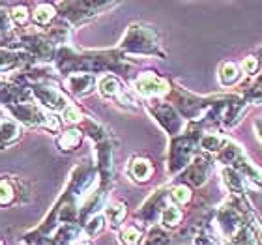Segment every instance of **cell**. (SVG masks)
I'll list each match as a JSON object with an SVG mask.
<instances>
[{
  "label": "cell",
  "instance_id": "6da1fadb",
  "mask_svg": "<svg viewBox=\"0 0 262 245\" xmlns=\"http://www.w3.org/2000/svg\"><path fill=\"white\" fill-rule=\"evenodd\" d=\"M58 70L71 73L73 71H82V73H96L103 70H115V71H126L127 65L122 64V55L116 51H101V53H73L70 49L58 51L56 58Z\"/></svg>",
  "mask_w": 262,
  "mask_h": 245
},
{
  "label": "cell",
  "instance_id": "7a4b0ae2",
  "mask_svg": "<svg viewBox=\"0 0 262 245\" xmlns=\"http://www.w3.org/2000/svg\"><path fill=\"white\" fill-rule=\"evenodd\" d=\"M215 161H219L223 167H230L236 172H240L253 185V189H262V169L247 155L246 150L236 141L227 139L221 152L215 155Z\"/></svg>",
  "mask_w": 262,
  "mask_h": 245
},
{
  "label": "cell",
  "instance_id": "3957f363",
  "mask_svg": "<svg viewBox=\"0 0 262 245\" xmlns=\"http://www.w3.org/2000/svg\"><path fill=\"white\" fill-rule=\"evenodd\" d=\"M120 49L131 53V55H146L158 56V58L167 56L165 51L161 49V45H159L158 32L152 27H146V25H131L126 38L122 39Z\"/></svg>",
  "mask_w": 262,
  "mask_h": 245
},
{
  "label": "cell",
  "instance_id": "277c9868",
  "mask_svg": "<svg viewBox=\"0 0 262 245\" xmlns=\"http://www.w3.org/2000/svg\"><path fill=\"white\" fill-rule=\"evenodd\" d=\"M146 107H148V110L152 113L154 118H156V122L169 133L170 139L182 135V133L187 129V122L184 120L180 116V113H178L170 103H167V101H161V99H148Z\"/></svg>",
  "mask_w": 262,
  "mask_h": 245
},
{
  "label": "cell",
  "instance_id": "5b68a950",
  "mask_svg": "<svg viewBox=\"0 0 262 245\" xmlns=\"http://www.w3.org/2000/svg\"><path fill=\"white\" fill-rule=\"evenodd\" d=\"M215 169V161H213V155H208V153H199L195 159H193V163L187 167L180 176H178V180L176 184H184L187 187H202V185L206 184L210 174L213 172Z\"/></svg>",
  "mask_w": 262,
  "mask_h": 245
},
{
  "label": "cell",
  "instance_id": "8992f818",
  "mask_svg": "<svg viewBox=\"0 0 262 245\" xmlns=\"http://www.w3.org/2000/svg\"><path fill=\"white\" fill-rule=\"evenodd\" d=\"M133 88L148 99H161L169 96L170 82L154 71H144L133 81Z\"/></svg>",
  "mask_w": 262,
  "mask_h": 245
},
{
  "label": "cell",
  "instance_id": "52a82bcc",
  "mask_svg": "<svg viewBox=\"0 0 262 245\" xmlns=\"http://www.w3.org/2000/svg\"><path fill=\"white\" fill-rule=\"evenodd\" d=\"M169 202H170L169 187H159V189L154 191L152 196L137 212V219H142L144 225H154L158 221V217H161V212H163V208Z\"/></svg>",
  "mask_w": 262,
  "mask_h": 245
},
{
  "label": "cell",
  "instance_id": "ba28073f",
  "mask_svg": "<svg viewBox=\"0 0 262 245\" xmlns=\"http://www.w3.org/2000/svg\"><path fill=\"white\" fill-rule=\"evenodd\" d=\"M116 4H105V2H68V4H60V8L66 10V17L70 19L71 23H79L86 21L90 17L98 15L103 10H109V8H115Z\"/></svg>",
  "mask_w": 262,
  "mask_h": 245
},
{
  "label": "cell",
  "instance_id": "9c48e42d",
  "mask_svg": "<svg viewBox=\"0 0 262 245\" xmlns=\"http://www.w3.org/2000/svg\"><path fill=\"white\" fill-rule=\"evenodd\" d=\"M98 88H99V92H101V96H105V98L116 99L118 103L126 105V107H129V109H135V107H137L135 99L131 98L129 94H127L126 90L122 88L120 81H118L115 75L101 77V81H99Z\"/></svg>",
  "mask_w": 262,
  "mask_h": 245
},
{
  "label": "cell",
  "instance_id": "30bf717a",
  "mask_svg": "<svg viewBox=\"0 0 262 245\" xmlns=\"http://www.w3.org/2000/svg\"><path fill=\"white\" fill-rule=\"evenodd\" d=\"M34 92H36L39 101H41L45 107H49L51 110H62V113H64V110L70 107L68 98L55 86H36Z\"/></svg>",
  "mask_w": 262,
  "mask_h": 245
},
{
  "label": "cell",
  "instance_id": "8fae6325",
  "mask_svg": "<svg viewBox=\"0 0 262 245\" xmlns=\"http://www.w3.org/2000/svg\"><path fill=\"white\" fill-rule=\"evenodd\" d=\"M221 180H223V185L227 187V191L234 196H246L247 189L249 187L253 189V185L240 172H236L230 167H221Z\"/></svg>",
  "mask_w": 262,
  "mask_h": 245
},
{
  "label": "cell",
  "instance_id": "7c38bea8",
  "mask_svg": "<svg viewBox=\"0 0 262 245\" xmlns=\"http://www.w3.org/2000/svg\"><path fill=\"white\" fill-rule=\"evenodd\" d=\"M96 86V77L92 73H73L66 79V90L73 96H86Z\"/></svg>",
  "mask_w": 262,
  "mask_h": 245
},
{
  "label": "cell",
  "instance_id": "4fadbf2b",
  "mask_svg": "<svg viewBox=\"0 0 262 245\" xmlns=\"http://www.w3.org/2000/svg\"><path fill=\"white\" fill-rule=\"evenodd\" d=\"M236 92L242 94L249 105H262V73L257 77H249L236 88Z\"/></svg>",
  "mask_w": 262,
  "mask_h": 245
},
{
  "label": "cell",
  "instance_id": "5bb4252c",
  "mask_svg": "<svg viewBox=\"0 0 262 245\" xmlns=\"http://www.w3.org/2000/svg\"><path fill=\"white\" fill-rule=\"evenodd\" d=\"M229 137L221 135L217 131H208L204 135L201 137V141H199V148H201L202 153H208V155H217L221 152V148L225 146V142H227Z\"/></svg>",
  "mask_w": 262,
  "mask_h": 245
},
{
  "label": "cell",
  "instance_id": "9a60e30c",
  "mask_svg": "<svg viewBox=\"0 0 262 245\" xmlns=\"http://www.w3.org/2000/svg\"><path fill=\"white\" fill-rule=\"evenodd\" d=\"M127 172L135 182H148L154 174V165L150 159L146 158H133L131 159L129 167H127Z\"/></svg>",
  "mask_w": 262,
  "mask_h": 245
},
{
  "label": "cell",
  "instance_id": "2e32d148",
  "mask_svg": "<svg viewBox=\"0 0 262 245\" xmlns=\"http://www.w3.org/2000/svg\"><path fill=\"white\" fill-rule=\"evenodd\" d=\"M242 70H240V64H236V62H223L221 68H219V84L223 88H232L236 86L242 79Z\"/></svg>",
  "mask_w": 262,
  "mask_h": 245
},
{
  "label": "cell",
  "instance_id": "e0dca14e",
  "mask_svg": "<svg viewBox=\"0 0 262 245\" xmlns=\"http://www.w3.org/2000/svg\"><path fill=\"white\" fill-rule=\"evenodd\" d=\"M184 210H182L178 204L174 202H169L167 206L163 208V212H161V217H159V223L163 229H176V227H180V223L184 221Z\"/></svg>",
  "mask_w": 262,
  "mask_h": 245
},
{
  "label": "cell",
  "instance_id": "ac0fdd59",
  "mask_svg": "<svg viewBox=\"0 0 262 245\" xmlns=\"http://www.w3.org/2000/svg\"><path fill=\"white\" fill-rule=\"evenodd\" d=\"M169 196H170V202H174L178 206H186V204L191 202L193 191L191 187H187L184 184H174L169 187Z\"/></svg>",
  "mask_w": 262,
  "mask_h": 245
},
{
  "label": "cell",
  "instance_id": "d6986e66",
  "mask_svg": "<svg viewBox=\"0 0 262 245\" xmlns=\"http://www.w3.org/2000/svg\"><path fill=\"white\" fill-rule=\"evenodd\" d=\"M103 215L111 223L113 229H118L120 223L124 221V217H126V206H124L122 202H113V204H109V206L105 208Z\"/></svg>",
  "mask_w": 262,
  "mask_h": 245
},
{
  "label": "cell",
  "instance_id": "ffe728a7",
  "mask_svg": "<svg viewBox=\"0 0 262 245\" xmlns=\"http://www.w3.org/2000/svg\"><path fill=\"white\" fill-rule=\"evenodd\" d=\"M82 141V131L79 129H68L64 131L60 137H58V146L62 150H73V148L79 146V142Z\"/></svg>",
  "mask_w": 262,
  "mask_h": 245
},
{
  "label": "cell",
  "instance_id": "44dd1931",
  "mask_svg": "<svg viewBox=\"0 0 262 245\" xmlns=\"http://www.w3.org/2000/svg\"><path fill=\"white\" fill-rule=\"evenodd\" d=\"M120 238L124 241V245H141L142 240H144V234H142V230L135 225H127L124 227L120 232Z\"/></svg>",
  "mask_w": 262,
  "mask_h": 245
},
{
  "label": "cell",
  "instance_id": "7402d4cb",
  "mask_svg": "<svg viewBox=\"0 0 262 245\" xmlns=\"http://www.w3.org/2000/svg\"><path fill=\"white\" fill-rule=\"evenodd\" d=\"M19 133H21V129H19V125L15 124V122H4L2 124V129H0V146H6V144H10V142L17 141L19 139Z\"/></svg>",
  "mask_w": 262,
  "mask_h": 245
},
{
  "label": "cell",
  "instance_id": "603a6c76",
  "mask_svg": "<svg viewBox=\"0 0 262 245\" xmlns=\"http://www.w3.org/2000/svg\"><path fill=\"white\" fill-rule=\"evenodd\" d=\"M105 223H107L105 215H103V213H98V215L90 217L86 223H84V227H82V232H84L88 238H94V236H98L99 232L105 229Z\"/></svg>",
  "mask_w": 262,
  "mask_h": 245
},
{
  "label": "cell",
  "instance_id": "cb8c5ba5",
  "mask_svg": "<svg viewBox=\"0 0 262 245\" xmlns=\"http://www.w3.org/2000/svg\"><path fill=\"white\" fill-rule=\"evenodd\" d=\"M56 15L55 6L51 4H39L36 10H34V21L38 25H47L49 21H53V17Z\"/></svg>",
  "mask_w": 262,
  "mask_h": 245
},
{
  "label": "cell",
  "instance_id": "d4e9b609",
  "mask_svg": "<svg viewBox=\"0 0 262 245\" xmlns=\"http://www.w3.org/2000/svg\"><path fill=\"white\" fill-rule=\"evenodd\" d=\"M240 70L244 75L247 77H257L258 70H260V60L257 58V55H249L240 62Z\"/></svg>",
  "mask_w": 262,
  "mask_h": 245
},
{
  "label": "cell",
  "instance_id": "484cf974",
  "mask_svg": "<svg viewBox=\"0 0 262 245\" xmlns=\"http://www.w3.org/2000/svg\"><path fill=\"white\" fill-rule=\"evenodd\" d=\"M144 245H170V238H169V234L165 232V229L154 227V229L148 232L146 243Z\"/></svg>",
  "mask_w": 262,
  "mask_h": 245
},
{
  "label": "cell",
  "instance_id": "4316f807",
  "mask_svg": "<svg viewBox=\"0 0 262 245\" xmlns=\"http://www.w3.org/2000/svg\"><path fill=\"white\" fill-rule=\"evenodd\" d=\"M62 118H64L66 124H79V122L82 120V115H81V110H79V107L70 105V107L62 113Z\"/></svg>",
  "mask_w": 262,
  "mask_h": 245
},
{
  "label": "cell",
  "instance_id": "83f0119b",
  "mask_svg": "<svg viewBox=\"0 0 262 245\" xmlns=\"http://www.w3.org/2000/svg\"><path fill=\"white\" fill-rule=\"evenodd\" d=\"M13 201V189L10 184L0 182V204H10Z\"/></svg>",
  "mask_w": 262,
  "mask_h": 245
},
{
  "label": "cell",
  "instance_id": "f1b7e54d",
  "mask_svg": "<svg viewBox=\"0 0 262 245\" xmlns=\"http://www.w3.org/2000/svg\"><path fill=\"white\" fill-rule=\"evenodd\" d=\"M11 17H13V21L19 23V25H25L28 19V11L25 6H19V8H15L13 10V13H11Z\"/></svg>",
  "mask_w": 262,
  "mask_h": 245
},
{
  "label": "cell",
  "instance_id": "f546056e",
  "mask_svg": "<svg viewBox=\"0 0 262 245\" xmlns=\"http://www.w3.org/2000/svg\"><path fill=\"white\" fill-rule=\"evenodd\" d=\"M253 127H255V133H257L258 141L262 142V116H257V118L253 120Z\"/></svg>",
  "mask_w": 262,
  "mask_h": 245
},
{
  "label": "cell",
  "instance_id": "4dcf8cb0",
  "mask_svg": "<svg viewBox=\"0 0 262 245\" xmlns=\"http://www.w3.org/2000/svg\"><path fill=\"white\" fill-rule=\"evenodd\" d=\"M71 245H90V243H88L86 240H77V241H73Z\"/></svg>",
  "mask_w": 262,
  "mask_h": 245
},
{
  "label": "cell",
  "instance_id": "1f68e13d",
  "mask_svg": "<svg viewBox=\"0 0 262 245\" xmlns=\"http://www.w3.org/2000/svg\"><path fill=\"white\" fill-rule=\"evenodd\" d=\"M257 58L260 60V68H262V47H258L257 49Z\"/></svg>",
  "mask_w": 262,
  "mask_h": 245
},
{
  "label": "cell",
  "instance_id": "d6a6232c",
  "mask_svg": "<svg viewBox=\"0 0 262 245\" xmlns=\"http://www.w3.org/2000/svg\"><path fill=\"white\" fill-rule=\"evenodd\" d=\"M0 245H2V243H0Z\"/></svg>",
  "mask_w": 262,
  "mask_h": 245
}]
</instances>
